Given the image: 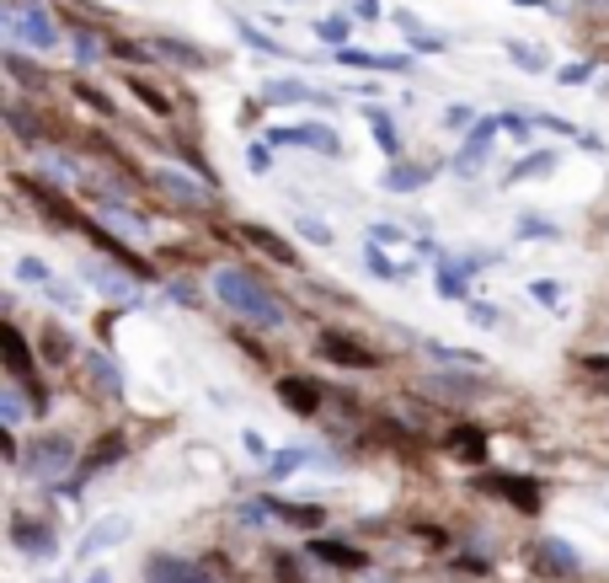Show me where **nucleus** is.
<instances>
[{
  "instance_id": "1",
  "label": "nucleus",
  "mask_w": 609,
  "mask_h": 583,
  "mask_svg": "<svg viewBox=\"0 0 609 583\" xmlns=\"http://www.w3.org/2000/svg\"><path fill=\"white\" fill-rule=\"evenodd\" d=\"M214 295H220L241 321H257V327H284V321H289L284 300H278L273 289L262 284L257 273H246V268H220V273H214Z\"/></svg>"
},
{
  "instance_id": "2",
  "label": "nucleus",
  "mask_w": 609,
  "mask_h": 583,
  "mask_svg": "<svg viewBox=\"0 0 609 583\" xmlns=\"http://www.w3.org/2000/svg\"><path fill=\"white\" fill-rule=\"evenodd\" d=\"M6 27H11V38L33 43V49H43V54L59 43V27H54V17L43 6H11L6 11Z\"/></svg>"
},
{
  "instance_id": "3",
  "label": "nucleus",
  "mask_w": 609,
  "mask_h": 583,
  "mask_svg": "<svg viewBox=\"0 0 609 583\" xmlns=\"http://www.w3.org/2000/svg\"><path fill=\"white\" fill-rule=\"evenodd\" d=\"M11 546L17 551H27L33 562H49L54 551H59V535L43 525V519H27V514H17L11 519Z\"/></svg>"
},
{
  "instance_id": "4",
  "label": "nucleus",
  "mask_w": 609,
  "mask_h": 583,
  "mask_svg": "<svg viewBox=\"0 0 609 583\" xmlns=\"http://www.w3.org/2000/svg\"><path fill=\"white\" fill-rule=\"evenodd\" d=\"M145 583H220L209 573V567L187 562V557H166V551H155L145 562Z\"/></svg>"
},
{
  "instance_id": "5",
  "label": "nucleus",
  "mask_w": 609,
  "mask_h": 583,
  "mask_svg": "<svg viewBox=\"0 0 609 583\" xmlns=\"http://www.w3.org/2000/svg\"><path fill=\"white\" fill-rule=\"evenodd\" d=\"M316 354L332 359V364H342V370H374V364H380L364 343H353V337H342V332H321L316 337Z\"/></svg>"
},
{
  "instance_id": "6",
  "label": "nucleus",
  "mask_w": 609,
  "mask_h": 583,
  "mask_svg": "<svg viewBox=\"0 0 609 583\" xmlns=\"http://www.w3.org/2000/svg\"><path fill=\"white\" fill-rule=\"evenodd\" d=\"M22 188H27V198H33V204L49 214L59 230H86V225H91V220H81V209H75L70 198H59V193L49 188V182H22Z\"/></svg>"
},
{
  "instance_id": "7",
  "label": "nucleus",
  "mask_w": 609,
  "mask_h": 583,
  "mask_svg": "<svg viewBox=\"0 0 609 583\" xmlns=\"http://www.w3.org/2000/svg\"><path fill=\"white\" fill-rule=\"evenodd\" d=\"M529 562H535V573H545V578H572L577 567V551L567 546V541H535V551H529Z\"/></svg>"
},
{
  "instance_id": "8",
  "label": "nucleus",
  "mask_w": 609,
  "mask_h": 583,
  "mask_svg": "<svg viewBox=\"0 0 609 583\" xmlns=\"http://www.w3.org/2000/svg\"><path fill=\"white\" fill-rule=\"evenodd\" d=\"M70 455H75V444L65 434H49L33 455H27V471H33V477H59V471L70 466Z\"/></svg>"
},
{
  "instance_id": "9",
  "label": "nucleus",
  "mask_w": 609,
  "mask_h": 583,
  "mask_svg": "<svg viewBox=\"0 0 609 583\" xmlns=\"http://www.w3.org/2000/svg\"><path fill=\"white\" fill-rule=\"evenodd\" d=\"M278 402H284L289 412H300V418H316L321 412V386L305 375H284L278 380Z\"/></svg>"
},
{
  "instance_id": "10",
  "label": "nucleus",
  "mask_w": 609,
  "mask_h": 583,
  "mask_svg": "<svg viewBox=\"0 0 609 583\" xmlns=\"http://www.w3.org/2000/svg\"><path fill=\"white\" fill-rule=\"evenodd\" d=\"M241 241H246V247H257L262 257H273L278 268H294V263H300V252H294L289 241L278 236V230H268V225H241Z\"/></svg>"
},
{
  "instance_id": "11",
  "label": "nucleus",
  "mask_w": 609,
  "mask_h": 583,
  "mask_svg": "<svg viewBox=\"0 0 609 583\" xmlns=\"http://www.w3.org/2000/svg\"><path fill=\"white\" fill-rule=\"evenodd\" d=\"M273 145H310V150H321V156H337V134L326 129V124H294V129H273L268 134Z\"/></svg>"
},
{
  "instance_id": "12",
  "label": "nucleus",
  "mask_w": 609,
  "mask_h": 583,
  "mask_svg": "<svg viewBox=\"0 0 609 583\" xmlns=\"http://www.w3.org/2000/svg\"><path fill=\"white\" fill-rule=\"evenodd\" d=\"M155 182H161L166 198H177V204H187V209H203V204H209V188H198V177L177 172V166H161V172H155Z\"/></svg>"
},
{
  "instance_id": "13",
  "label": "nucleus",
  "mask_w": 609,
  "mask_h": 583,
  "mask_svg": "<svg viewBox=\"0 0 609 583\" xmlns=\"http://www.w3.org/2000/svg\"><path fill=\"white\" fill-rule=\"evenodd\" d=\"M310 557L332 562V567H342V573H364V567H369V557L358 546H348V541H310Z\"/></svg>"
},
{
  "instance_id": "14",
  "label": "nucleus",
  "mask_w": 609,
  "mask_h": 583,
  "mask_svg": "<svg viewBox=\"0 0 609 583\" xmlns=\"http://www.w3.org/2000/svg\"><path fill=\"white\" fill-rule=\"evenodd\" d=\"M6 370L33 386V348H27V337H22L17 321H6Z\"/></svg>"
},
{
  "instance_id": "15",
  "label": "nucleus",
  "mask_w": 609,
  "mask_h": 583,
  "mask_svg": "<svg viewBox=\"0 0 609 583\" xmlns=\"http://www.w3.org/2000/svg\"><path fill=\"white\" fill-rule=\"evenodd\" d=\"M492 487L503 493L513 509H524V514H540V487L529 482V477H492Z\"/></svg>"
},
{
  "instance_id": "16",
  "label": "nucleus",
  "mask_w": 609,
  "mask_h": 583,
  "mask_svg": "<svg viewBox=\"0 0 609 583\" xmlns=\"http://www.w3.org/2000/svg\"><path fill=\"white\" fill-rule=\"evenodd\" d=\"M444 450L455 455V460H471V466H481V460H487V434H481V428H455V434L444 439Z\"/></svg>"
},
{
  "instance_id": "17",
  "label": "nucleus",
  "mask_w": 609,
  "mask_h": 583,
  "mask_svg": "<svg viewBox=\"0 0 609 583\" xmlns=\"http://www.w3.org/2000/svg\"><path fill=\"white\" fill-rule=\"evenodd\" d=\"M337 59L342 65H364V70H406L412 65L406 54H369V49H348V43L337 49Z\"/></svg>"
},
{
  "instance_id": "18",
  "label": "nucleus",
  "mask_w": 609,
  "mask_h": 583,
  "mask_svg": "<svg viewBox=\"0 0 609 583\" xmlns=\"http://www.w3.org/2000/svg\"><path fill=\"white\" fill-rule=\"evenodd\" d=\"M268 102H326V91L300 86V81H273L268 86Z\"/></svg>"
},
{
  "instance_id": "19",
  "label": "nucleus",
  "mask_w": 609,
  "mask_h": 583,
  "mask_svg": "<svg viewBox=\"0 0 609 583\" xmlns=\"http://www.w3.org/2000/svg\"><path fill=\"white\" fill-rule=\"evenodd\" d=\"M123 450H129V439H118V434H107V444H102V450H97V455H91V460H81V477H75V482H86V477H91V471H102V466H113V460H118Z\"/></svg>"
},
{
  "instance_id": "20",
  "label": "nucleus",
  "mask_w": 609,
  "mask_h": 583,
  "mask_svg": "<svg viewBox=\"0 0 609 583\" xmlns=\"http://www.w3.org/2000/svg\"><path fill=\"white\" fill-rule=\"evenodd\" d=\"M81 279H91L102 289V295H118V300H129L134 305V289H129V279H118V273H107V268H86Z\"/></svg>"
},
{
  "instance_id": "21",
  "label": "nucleus",
  "mask_w": 609,
  "mask_h": 583,
  "mask_svg": "<svg viewBox=\"0 0 609 583\" xmlns=\"http://www.w3.org/2000/svg\"><path fill=\"white\" fill-rule=\"evenodd\" d=\"M123 535H129V525H123V519H102V530H91L86 541H81V557H86V551H102V546L123 541Z\"/></svg>"
},
{
  "instance_id": "22",
  "label": "nucleus",
  "mask_w": 609,
  "mask_h": 583,
  "mask_svg": "<svg viewBox=\"0 0 609 583\" xmlns=\"http://www.w3.org/2000/svg\"><path fill=\"white\" fill-rule=\"evenodd\" d=\"M492 129H497V124H481V129H476V140H465V156H460V172H471V166H481V161H487V145H492Z\"/></svg>"
},
{
  "instance_id": "23",
  "label": "nucleus",
  "mask_w": 609,
  "mask_h": 583,
  "mask_svg": "<svg viewBox=\"0 0 609 583\" xmlns=\"http://www.w3.org/2000/svg\"><path fill=\"white\" fill-rule=\"evenodd\" d=\"M262 514H278L289 525H321V509H300V503H262Z\"/></svg>"
},
{
  "instance_id": "24",
  "label": "nucleus",
  "mask_w": 609,
  "mask_h": 583,
  "mask_svg": "<svg viewBox=\"0 0 609 583\" xmlns=\"http://www.w3.org/2000/svg\"><path fill=\"white\" fill-rule=\"evenodd\" d=\"M417 182H423V166H390L385 188H396V193H412Z\"/></svg>"
},
{
  "instance_id": "25",
  "label": "nucleus",
  "mask_w": 609,
  "mask_h": 583,
  "mask_svg": "<svg viewBox=\"0 0 609 583\" xmlns=\"http://www.w3.org/2000/svg\"><path fill=\"white\" fill-rule=\"evenodd\" d=\"M86 364H91V375H97V386L107 396H118V370H113V364H107L102 354H86Z\"/></svg>"
},
{
  "instance_id": "26",
  "label": "nucleus",
  "mask_w": 609,
  "mask_h": 583,
  "mask_svg": "<svg viewBox=\"0 0 609 583\" xmlns=\"http://www.w3.org/2000/svg\"><path fill=\"white\" fill-rule=\"evenodd\" d=\"M241 38H246V43H252V49H257V54H273V59H284V43H273L268 33H257V27H246V22H241Z\"/></svg>"
},
{
  "instance_id": "27",
  "label": "nucleus",
  "mask_w": 609,
  "mask_h": 583,
  "mask_svg": "<svg viewBox=\"0 0 609 583\" xmlns=\"http://www.w3.org/2000/svg\"><path fill=\"white\" fill-rule=\"evenodd\" d=\"M129 91H134V97L150 107V113H171V102H166V97H161V91H155V86H145V81H129Z\"/></svg>"
},
{
  "instance_id": "28",
  "label": "nucleus",
  "mask_w": 609,
  "mask_h": 583,
  "mask_svg": "<svg viewBox=\"0 0 609 583\" xmlns=\"http://www.w3.org/2000/svg\"><path fill=\"white\" fill-rule=\"evenodd\" d=\"M6 70L17 75V81H27V86H43V70H33L22 54H6Z\"/></svg>"
},
{
  "instance_id": "29",
  "label": "nucleus",
  "mask_w": 609,
  "mask_h": 583,
  "mask_svg": "<svg viewBox=\"0 0 609 583\" xmlns=\"http://www.w3.org/2000/svg\"><path fill=\"white\" fill-rule=\"evenodd\" d=\"M43 348H49V359H70V337L59 327H43Z\"/></svg>"
},
{
  "instance_id": "30",
  "label": "nucleus",
  "mask_w": 609,
  "mask_h": 583,
  "mask_svg": "<svg viewBox=\"0 0 609 583\" xmlns=\"http://www.w3.org/2000/svg\"><path fill=\"white\" fill-rule=\"evenodd\" d=\"M75 54H81V59H102V38L86 33V27H75Z\"/></svg>"
},
{
  "instance_id": "31",
  "label": "nucleus",
  "mask_w": 609,
  "mask_h": 583,
  "mask_svg": "<svg viewBox=\"0 0 609 583\" xmlns=\"http://www.w3.org/2000/svg\"><path fill=\"white\" fill-rule=\"evenodd\" d=\"M17 279H22V284H49V268H43L38 257H22V263H17Z\"/></svg>"
},
{
  "instance_id": "32",
  "label": "nucleus",
  "mask_w": 609,
  "mask_h": 583,
  "mask_svg": "<svg viewBox=\"0 0 609 583\" xmlns=\"http://www.w3.org/2000/svg\"><path fill=\"white\" fill-rule=\"evenodd\" d=\"M508 54L519 59V70H545V59H540L535 49H529V43H508Z\"/></svg>"
},
{
  "instance_id": "33",
  "label": "nucleus",
  "mask_w": 609,
  "mask_h": 583,
  "mask_svg": "<svg viewBox=\"0 0 609 583\" xmlns=\"http://www.w3.org/2000/svg\"><path fill=\"white\" fill-rule=\"evenodd\" d=\"M374 145H380L385 156H396V129H390V118H374Z\"/></svg>"
},
{
  "instance_id": "34",
  "label": "nucleus",
  "mask_w": 609,
  "mask_h": 583,
  "mask_svg": "<svg viewBox=\"0 0 609 583\" xmlns=\"http://www.w3.org/2000/svg\"><path fill=\"white\" fill-rule=\"evenodd\" d=\"M75 97H86L91 107H97V113H107V118H113V102H107V97H102L97 86H86V81H81V86H75Z\"/></svg>"
},
{
  "instance_id": "35",
  "label": "nucleus",
  "mask_w": 609,
  "mask_h": 583,
  "mask_svg": "<svg viewBox=\"0 0 609 583\" xmlns=\"http://www.w3.org/2000/svg\"><path fill=\"white\" fill-rule=\"evenodd\" d=\"M300 225H305V236L316 241V247H332V230H326L321 220H300Z\"/></svg>"
},
{
  "instance_id": "36",
  "label": "nucleus",
  "mask_w": 609,
  "mask_h": 583,
  "mask_svg": "<svg viewBox=\"0 0 609 583\" xmlns=\"http://www.w3.org/2000/svg\"><path fill=\"white\" fill-rule=\"evenodd\" d=\"M545 166H551V156H529L524 166H513V182H519V177H529V172H545Z\"/></svg>"
},
{
  "instance_id": "37",
  "label": "nucleus",
  "mask_w": 609,
  "mask_h": 583,
  "mask_svg": "<svg viewBox=\"0 0 609 583\" xmlns=\"http://www.w3.org/2000/svg\"><path fill=\"white\" fill-rule=\"evenodd\" d=\"M113 54L123 59V65H129V59H134V65H139V59H150L145 49H139V43H113Z\"/></svg>"
},
{
  "instance_id": "38",
  "label": "nucleus",
  "mask_w": 609,
  "mask_h": 583,
  "mask_svg": "<svg viewBox=\"0 0 609 583\" xmlns=\"http://www.w3.org/2000/svg\"><path fill=\"white\" fill-rule=\"evenodd\" d=\"M0 455H6L11 466H17V460H22V450H17V434H11V428H6V434H0Z\"/></svg>"
},
{
  "instance_id": "39",
  "label": "nucleus",
  "mask_w": 609,
  "mask_h": 583,
  "mask_svg": "<svg viewBox=\"0 0 609 583\" xmlns=\"http://www.w3.org/2000/svg\"><path fill=\"white\" fill-rule=\"evenodd\" d=\"M321 38L326 43H342V38H348V22H321Z\"/></svg>"
},
{
  "instance_id": "40",
  "label": "nucleus",
  "mask_w": 609,
  "mask_h": 583,
  "mask_svg": "<svg viewBox=\"0 0 609 583\" xmlns=\"http://www.w3.org/2000/svg\"><path fill=\"white\" fill-rule=\"evenodd\" d=\"M524 236H556V230L545 225V220H524Z\"/></svg>"
},
{
  "instance_id": "41",
  "label": "nucleus",
  "mask_w": 609,
  "mask_h": 583,
  "mask_svg": "<svg viewBox=\"0 0 609 583\" xmlns=\"http://www.w3.org/2000/svg\"><path fill=\"white\" fill-rule=\"evenodd\" d=\"M535 295H540V300H561V284H545V279H540V284H535Z\"/></svg>"
},
{
  "instance_id": "42",
  "label": "nucleus",
  "mask_w": 609,
  "mask_h": 583,
  "mask_svg": "<svg viewBox=\"0 0 609 583\" xmlns=\"http://www.w3.org/2000/svg\"><path fill=\"white\" fill-rule=\"evenodd\" d=\"M91 583H113V578H107V573H91Z\"/></svg>"
}]
</instances>
